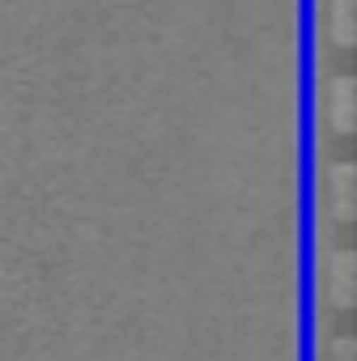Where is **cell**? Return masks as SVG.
I'll return each instance as SVG.
<instances>
[{
    "instance_id": "cell-1",
    "label": "cell",
    "mask_w": 357,
    "mask_h": 361,
    "mask_svg": "<svg viewBox=\"0 0 357 361\" xmlns=\"http://www.w3.org/2000/svg\"><path fill=\"white\" fill-rule=\"evenodd\" d=\"M323 90V115L332 128H349L353 123V77L349 73H332L319 81Z\"/></svg>"
},
{
    "instance_id": "cell-3",
    "label": "cell",
    "mask_w": 357,
    "mask_h": 361,
    "mask_svg": "<svg viewBox=\"0 0 357 361\" xmlns=\"http://www.w3.org/2000/svg\"><path fill=\"white\" fill-rule=\"evenodd\" d=\"M327 30L336 43L353 39V0H327Z\"/></svg>"
},
{
    "instance_id": "cell-2",
    "label": "cell",
    "mask_w": 357,
    "mask_h": 361,
    "mask_svg": "<svg viewBox=\"0 0 357 361\" xmlns=\"http://www.w3.org/2000/svg\"><path fill=\"white\" fill-rule=\"evenodd\" d=\"M327 196H332L336 217H349V209H353V166L349 161L327 166Z\"/></svg>"
}]
</instances>
